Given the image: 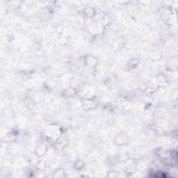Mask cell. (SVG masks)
<instances>
[{"instance_id": "ba28073f", "label": "cell", "mask_w": 178, "mask_h": 178, "mask_svg": "<svg viewBox=\"0 0 178 178\" xmlns=\"http://www.w3.org/2000/svg\"><path fill=\"white\" fill-rule=\"evenodd\" d=\"M52 177L53 178H65L67 177V175L64 169L59 168L55 170L54 173H52Z\"/></svg>"}, {"instance_id": "7a4b0ae2", "label": "cell", "mask_w": 178, "mask_h": 178, "mask_svg": "<svg viewBox=\"0 0 178 178\" xmlns=\"http://www.w3.org/2000/svg\"><path fill=\"white\" fill-rule=\"evenodd\" d=\"M161 16L166 23L173 22V10L169 7H163L160 11Z\"/></svg>"}, {"instance_id": "30bf717a", "label": "cell", "mask_w": 178, "mask_h": 178, "mask_svg": "<svg viewBox=\"0 0 178 178\" xmlns=\"http://www.w3.org/2000/svg\"><path fill=\"white\" fill-rule=\"evenodd\" d=\"M157 81L159 87H165L168 84L167 78L163 74H160L157 76Z\"/></svg>"}, {"instance_id": "4fadbf2b", "label": "cell", "mask_w": 178, "mask_h": 178, "mask_svg": "<svg viewBox=\"0 0 178 178\" xmlns=\"http://www.w3.org/2000/svg\"><path fill=\"white\" fill-rule=\"evenodd\" d=\"M21 5H22V1H9V4H8V6H9L10 9L13 10V11L18 10L20 7H21Z\"/></svg>"}, {"instance_id": "9a60e30c", "label": "cell", "mask_w": 178, "mask_h": 178, "mask_svg": "<svg viewBox=\"0 0 178 178\" xmlns=\"http://www.w3.org/2000/svg\"><path fill=\"white\" fill-rule=\"evenodd\" d=\"M139 63H140V60H139L138 59L133 58L129 61L127 65L129 67H130V68H134V67L138 66Z\"/></svg>"}, {"instance_id": "5bb4252c", "label": "cell", "mask_w": 178, "mask_h": 178, "mask_svg": "<svg viewBox=\"0 0 178 178\" xmlns=\"http://www.w3.org/2000/svg\"><path fill=\"white\" fill-rule=\"evenodd\" d=\"M135 167H134V163L133 162H130L128 161V163H126L125 166V172L126 174H132L134 173Z\"/></svg>"}, {"instance_id": "8992f818", "label": "cell", "mask_w": 178, "mask_h": 178, "mask_svg": "<svg viewBox=\"0 0 178 178\" xmlns=\"http://www.w3.org/2000/svg\"><path fill=\"white\" fill-rule=\"evenodd\" d=\"M48 150V146L45 142H42L35 150V155L38 157H42L46 155Z\"/></svg>"}, {"instance_id": "6da1fadb", "label": "cell", "mask_w": 178, "mask_h": 178, "mask_svg": "<svg viewBox=\"0 0 178 178\" xmlns=\"http://www.w3.org/2000/svg\"><path fill=\"white\" fill-rule=\"evenodd\" d=\"M156 155L161 160L168 161L169 159H173V152L164 148H159L156 150Z\"/></svg>"}, {"instance_id": "277c9868", "label": "cell", "mask_w": 178, "mask_h": 178, "mask_svg": "<svg viewBox=\"0 0 178 178\" xmlns=\"http://www.w3.org/2000/svg\"><path fill=\"white\" fill-rule=\"evenodd\" d=\"M98 102L95 100H84L81 102V105H82V108L85 111H89V110H92L94 109H96L97 107Z\"/></svg>"}, {"instance_id": "e0dca14e", "label": "cell", "mask_w": 178, "mask_h": 178, "mask_svg": "<svg viewBox=\"0 0 178 178\" xmlns=\"http://www.w3.org/2000/svg\"><path fill=\"white\" fill-rule=\"evenodd\" d=\"M36 168L38 171H44L46 168V163L44 160L38 161L36 165Z\"/></svg>"}, {"instance_id": "52a82bcc", "label": "cell", "mask_w": 178, "mask_h": 178, "mask_svg": "<svg viewBox=\"0 0 178 178\" xmlns=\"http://www.w3.org/2000/svg\"><path fill=\"white\" fill-rule=\"evenodd\" d=\"M77 94V91L75 88L69 87L63 90L61 93V95L64 98H74Z\"/></svg>"}, {"instance_id": "8fae6325", "label": "cell", "mask_w": 178, "mask_h": 178, "mask_svg": "<svg viewBox=\"0 0 178 178\" xmlns=\"http://www.w3.org/2000/svg\"><path fill=\"white\" fill-rule=\"evenodd\" d=\"M16 138H17V135L15 134H14L13 132H10L8 133L5 135L4 136V141H5V142H13V141H15L16 140Z\"/></svg>"}, {"instance_id": "9c48e42d", "label": "cell", "mask_w": 178, "mask_h": 178, "mask_svg": "<svg viewBox=\"0 0 178 178\" xmlns=\"http://www.w3.org/2000/svg\"><path fill=\"white\" fill-rule=\"evenodd\" d=\"M83 13L86 18H93L94 16L95 15L96 11H95V9H94V8L91 7H86L85 9H84Z\"/></svg>"}, {"instance_id": "5b68a950", "label": "cell", "mask_w": 178, "mask_h": 178, "mask_svg": "<svg viewBox=\"0 0 178 178\" xmlns=\"http://www.w3.org/2000/svg\"><path fill=\"white\" fill-rule=\"evenodd\" d=\"M84 63L86 66L93 68V67L97 66L99 63V61H98L97 57L93 56V55L89 54L84 56Z\"/></svg>"}, {"instance_id": "d6986e66", "label": "cell", "mask_w": 178, "mask_h": 178, "mask_svg": "<svg viewBox=\"0 0 178 178\" xmlns=\"http://www.w3.org/2000/svg\"><path fill=\"white\" fill-rule=\"evenodd\" d=\"M118 176V173H116V171H110L108 173L107 175H106V177H116Z\"/></svg>"}, {"instance_id": "ac0fdd59", "label": "cell", "mask_w": 178, "mask_h": 178, "mask_svg": "<svg viewBox=\"0 0 178 178\" xmlns=\"http://www.w3.org/2000/svg\"><path fill=\"white\" fill-rule=\"evenodd\" d=\"M24 104H25L26 106L29 109H34V108L36 106V103L34 101V100L31 99V98H26L24 101Z\"/></svg>"}, {"instance_id": "3957f363", "label": "cell", "mask_w": 178, "mask_h": 178, "mask_svg": "<svg viewBox=\"0 0 178 178\" xmlns=\"http://www.w3.org/2000/svg\"><path fill=\"white\" fill-rule=\"evenodd\" d=\"M114 142L117 146H126L129 143V136L125 133H120L116 136L114 138Z\"/></svg>"}, {"instance_id": "7c38bea8", "label": "cell", "mask_w": 178, "mask_h": 178, "mask_svg": "<svg viewBox=\"0 0 178 178\" xmlns=\"http://www.w3.org/2000/svg\"><path fill=\"white\" fill-rule=\"evenodd\" d=\"M111 17H110L109 15H108L107 14H104L101 22L102 26H103L104 29L107 27V26L110 24V23H111Z\"/></svg>"}, {"instance_id": "ffe728a7", "label": "cell", "mask_w": 178, "mask_h": 178, "mask_svg": "<svg viewBox=\"0 0 178 178\" xmlns=\"http://www.w3.org/2000/svg\"><path fill=\"white\" fill-rule=\"evenodd\" d=\"M63 31V26L62 25H59L56 28V32L59 35H61L62 34Z\"/></svg>"}, {"instance_id": "2e32d148", "label": "cell", "mask_w": 178, "mask_h": 178, "mask_svg": "<svg viewBox=\"0 0 178 178\" xmlns=\"http://www.w3.org/2000/svg\"><path fill=\"white\" fill-rule=\"evenodd\" d=\"M73 167H74V168L77 170V171H80V170L83 169L84 167V161L81 160V159H77L74 163Z\"/></svg>"}]
</instances>
